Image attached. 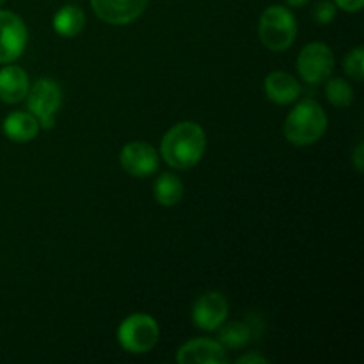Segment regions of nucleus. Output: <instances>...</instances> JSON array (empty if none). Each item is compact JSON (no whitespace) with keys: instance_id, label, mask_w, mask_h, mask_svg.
Wrapping results in <instances>:
<instances>
[{"instance_id":"nucleus-1","label":"nucleus","mask_w":364,"mask_h":364,"mask_svg":"<svg viewBox=\"0 0 364 364\" xmlns=\"http://www.w3.org/2000/svg\"><path fill=\"white\" fill-rule=\"evenodd\" d=\"M206 149V134L194 121L174 124L160 142V155L173 169L187 171L201 162Z\"/></svg>"},{"instance_id":"nucleus-2","label":"nucleus","mask_w":364,"mask_h":364,"mask_svg":"<svg viewBox=\"0 0 364 364\" xmlns=\"http://www.w3.org/2000/svg\"><path fill=\"white\" fill-rule=\"evenodd\" d=\"M327 114L315 100H304L290 110L284 121V137L294 146H311L323 137L327 130Z\"/></svg>"},{"instance_id":"nucleus-3","label":"nucleus","mask_w":364,"mask_h":364,"mask_svg":"<svg viewBox=\"0 0 364 364\" xmlns=\"http://www.w3.org/2000/svg\"><path fill=\"white\" fill-rule=\"evenodd\" d=\"M259 41L272 52H284L297 38V18L288 7L270 6L259 16Z\"/></svg>"},{"instance_id":"nucleus-4","label":"nucleus","mask_w":364,"mask_h":364,"mask_svg":"<svg viewBox=\"0 0 364 364\" xmlns=\"http://www.w3.org/2000/svg\"><path fill=\"white\" fill-rule=\"evenodd\" d=\"M116 338L119 347L128 354H148L159 343L160 327L153 316L134 313L119 323Z\"/></svg>"},{"instance_id":"nucleus-5","label":"nucleus","mask_w":364,"mask_h":364,"mask_svg":"<svg viewBox=\"0 0 364 364\" xmlns=\"http://www.w3.org/2000/svg\"><path fill=\"white\" fill-rule=\"evenodd\" d=\"M28 112L34 114L43 130H50L55 124V114L59 112L63 103L60 85L52 78H39L34 85L28 87L27 96Z\"/></svg>"},{"instance_id":"nucleus-6","label":"nucleus","mask_w":364,"mask_h":364,"mask_svg":"<svg viewBox=\"0 0 364 364\" xmlns=\"http://www.w3.org/2000/svg\"><path fill=\"white\" fill-rule=\"evenodd\" d=\"M297 70L306 84H320L333 75L334 53L326 43H309L299 52Z\"/></svg>"},{"instance_id":"nucleus-7","label":"nucleus","mask_w":364,"mask_h":364,"mask_svg":"<svg viewBox=\"0 0 364 364\" xmlns=\"http://www.w3.org/2000/svg\"><path fill=\"white\" fill-rule=\"evenodd\" d=\"M28 43L25 21L13 11L0 9V64H9L23 55Z\"/></svg>"},{"instance_id":"nucleus-8","label":"nucleus","mask_w":364,"mask_h":364,"mask_svg":"<svg viewBox=\"0 0 364 364\" xmlns=\"http://www.w3.org/2000/svg\"><path fill=\"white\" fill-rule=\"evenodd\" d=\"M119 164L124 173L134 178H148L159 169V153L148 142H128L119 153Z\"/></svg>"},{"instance_id":"nucleus-9","label":"nucleus","mask_w":364,"mask_h":364,"mask_svg":"<svg viewBox=\"0 0 364 364\" xmlns=\"http://www.w3.org/2000/svg\"><path fill=\"white\" fill-rule=\"evenodd\" d=\"M228 301L219 291L203 294L192 308V322L201 331H217L228 318Z\"/></svg>"},{"instance_id":"nucleus-10","label":"nucleus","mask_w":364,"mask_h":364,"mask_svg":"<svg viewBox=\"0 0 364 364\" xmlns=\"http://www.w3.org/2000/svg\"><path fill=\"white\" fill-rule=\"evenodd\" d=\"M149 0H91L96 16L110 25H128L137 20Z\"/></svg>"},{"instance_id":"nucleus-11","label":"nucleus","mask_w":364,"mask_h":364,"mask_svg":"<svg viewBox=\"0 0 364 364\" xmlns=\"http://www.w3.org/2000/svg\"><path fill=\"white\" fill-rule=\"evenodd\" d=\"M226 361V348L212 338H196L176 352V363L180 364H220Z\"/></svg>"},{"instance_id":"nucleus-12","label":"nucleus","mask_w":364,"mask_h":364,"mask_svg":"<svg viewBox=\"0 0 364 364\" xmlns=\"http://www.w3.org/2000/svg\"><path fill=\"white\" fill-rule=\"evenodd\" d=\"M31 80L23 68L4 66L0 70V102L7 105L23 102L27 96Z\"/></svg>"},{"instance_id":"nucleus-13","label":"nucleus","mask_w":364,"mask_h":364,"mask_svg":"<svg viewBox=\"0 0 364 364\" xmlns=\"http://www.w3.org/2000/svg\"><path fill=\"white\" fill-rule=\"evenodd\" d=\"M263 89H265L267 98L276 105H290L301 96L302 91L301 84L287 71H272L265 78Z\"/></svg>"},{"instance_id":"nucleus-14","label":"nucleus","mask_w":364,"mask_h":364,"mask_svg":"<svg viewBox=\"0 0 364 364\" xmlns=\"http://www.w3.org/2000/svg\"><path fill=\"white\" fill-rule=\"evenodd\" d=\"M39 130L41 127H39L38 117L23 110L11 112L2 123L4 135L13 142H31L32 139L38 137Z\"/></svg>"},{"instance_id":"nucleus-15","label":"nucleus","mask_w":364,"mask_h":364,"mask_svg":"<svg viewBox=\"0 0 364 364\" xmlns=\"http://www.w3.org/2000/svg\"><path fill=\"white\" fill-rule=\"evenodd\" d=\"M53 31L63 38H75L85 25V13L77 6H64L53 16Z\"/></svg>"},{"instance_id":"nucleus-16","label":"nucleus","mask_w":364,"mask_h":364,"mask_svg":"<svg viewBox=\"0 0 364 364\" xmlns=\"http://www.w3.org/2000/svg\"><path fill=\"white\" fill-rule=\"evenodd\" d=\"M183 191L185 188L180 178L171 173L160 174L159 180L153 185V196H155L156 203L166 206V208L178 205L181 201V198H183Z\"/></svg>"},{"instance_id":"nucleus-17","label":"nucleus","mask_w":364,"mask_h":364,"mask_svg":"<svg viewBox=\"0 0 364 364\" xmlns=\"http://www.w3.org/2000/svg\"><path fill=\"white\" fill-rule=\"evenodd\" d=\"M217 331H219L217 341L224 348H242L251 341V329L244 322H224Z\"/></svg>"},{"instance_id":"nucleus-18","label":"nucleus","mask_w":364,"mask_h":364,"mask_svg":"<svg viewBox=\"0 0 364 364\" xmlns=\"http://www.w3.org/2000/svg\"><path fill=\"white\" fill-rule=\"evenodd\" d=\"M326 96L331 105H334L336 109H347L354 102V89L345 78H327Z\"/></svg>"},{"instance_id":"nucleus-19","label":"nucleus","mask_w":364,"mask_h":364,"mask_svg":"<svg viewBox=\"0 0 364 364\" xmlns=\"http://www.w3.org/2000/svg\"><path fill=\"white\" fill-rule=\"evenodd\" d=\"M343 70L347 73V77H350L352 80L363 82L364 77V50L363 46H358V48L350 50L347 53L343 60Z\"/></svg>"},{"instance_id":"nucleus-20","label":"nucleus","mask_w":364,"mask_h":364,"mask_svg":"<svg viewBox=\"0 0 364 364\" xmlns=\"http://www.w3.org/2000/svg\"><path fill=\"white\" fill-rule=\"evenodd\" d=\"M336 18V4L331 0H322L313 9V20L318 25H327Z\"/></svg>"},{"instance_id":"nucleus-21","label":"nucleus","mask_w":364,"mask_h":364,"mask_svg":"<svg viewBox=\"0 0 364 364\" xmlns=\"http://www.w3.org/2000/svg\"><path fill=\"white\" fill-rule=\"evenodd\" d=\"M338 9L345 11V13H359L364 6V0H334Z\"/></svg>"},{"instance_id":"nucleus-22","label":"nucleus","mask_w":364,"mask_h":364,"mask_svg":"<svg viewBox=\"0 0 364 364\" xmlns=\"http://www.w3.org/2000/svg\"><path fill=\"white\" fill-rule=\"evenodd\" d=\"M237 363L238 364H267L269 363V359L258 354H245L242 355V358H238Z\"/></svg>"},{"instance_id":"nucleus-23","label":"nucleus","mask_w":364,"mask_h":364,"mask_svg":"<svg viewBox=\"0 0 364 364\" xmlns=\"http://www.w3.org/2000/svg\"><path fill=\"white\" fill-rule=\"evenodd\" d=\"M363 155H364V144L363 142H359L358 148H355V151H354V156H352V162H354L358 173H363V166H364Z\"/></svg>"},{"instance_id":"nucleus-24","label":"nucleus","mask_w":364,"mask_h":364,"mask_svg":"<svg viewBox=\"0 0 364 364\" xmlns=\"http://www.w3.org/2000/svg\"><path fill=\"white\" fill-rule=\"evenodd\" d=\"M290 7H304L309 0H284Z\"/></svg>"}]
</instances>
